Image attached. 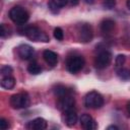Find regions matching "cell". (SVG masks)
Listing matches in <instances>:
<instances>
[{
	"label": "cell",
	"mask_w": 130,
	"mask_h": 130,
	"mask_svg": "<svg viewBox=\"0 0 130 130\" xmlns=\"http://www.w3.org/2000/svg\"><path fill=\"white\" fill-rule=\"evenodd\" d=\"M9 17L15 24L22 25L28 20L29 15H28V12L23 7L14 6L9 11Z\"/></svg>",
	"instance_id": "obj_1"
},
{
	"label": "cell",
	"mask_w": 130,
	"mask_h": 130,
	"mask_svg": "<svg viewBox=\"0 0 130 130\" xmlns=\"http://www.w3.org/2000/svg\"><path fill=\"white\" fill-rule=\"evenodd\" d=\"M22 31H23V35L26 38H28L30 41H34V42H45V43L50 41V39L47 36V34L44 32L43 30H41L37 26H26Z\"/></svg>",
	"instance_id": "obj_2"
},
{
	"label": "cell",
	"mask_w": 130,
	"mask_h": 130,
	"mask_svg": "<svg viewBox=\"0 0 130 130\" xmlns=\"http://www.w3.org/2000/svg\"><path fill=\"white\" fill-rule=\"evenodd\" d=\"M84 106L89 109H100L104 106V98L98 91H90L84 98Z\"/></svg>",
	"instance_id": "obj_3"
},
{
	"label": "cell",
	"mask_w": 130,
	"mask_h": 130,
	"mask_svg": "<svg viewBox=\"0 0 130 130\" xmlns=\"http://www.w3.org/2000/svg\"><path fill=\"white\" fill-rule=\"evenodd\" d=\"M9 103L13 109L18 110V109L27 108L29 106L30 100L26 92H19V93H15V94L11 95Z\"/></svg>",
	"instance_id": "obj_4"
},
{
	"label": "cell",
	"mask_w": 130,
	"mask_h": 130,
	"mask_svg": "<svg viewBox=\"0 0 130 130\" xmlns=\"http://www.w3.org/2000/svg\"><path fill=\"white\" fill-rule=\"evenodd\" d=\"M84 65V59L82 56H72L67 59L66 67L70 73H76L82 69Z\"/></svg>",
	"instance_id": "obj_5"
},
{
	"label": "cell",
	"mask_w": 130,
	"mask_h": 130,
	"mask_svg": "<svg viewBox=\"0 0 130 130\" xmlns=\"http://www.w3.org/2000/svg\"><path fill=\"white\" fill-rule=\"evenodd\" d=\"M77 34H78V40L81 43H89L93 38L92 27L88 23H81L78 26Z\"/></svg>",
	"instance_id": "obj_6"
},
{
	"label": "cell",
	"mask_w": 130,
	"mask_h": 130,
	"mask_svg": "<svg viewBox=\"0 0 130 130\" xmlns=\"http://www.w3.org/2000/svg\"><path fill=\"white\" fill-rule=\"evenodd\" d=\"M111 60H112V54L109 51L107 50L101 51L94 59V66L98 69H105L110 65Z\"/></svg>",
	"instance_id": "obj_7"
},
{
	"label": "cell",
	"mask_w": 130,
	"mask_h": 130,
	"mask_svg": "<svg viewBox=\"0 0 130 130\" xmlns=\"http://www.w3.org/2000/svg\"><path fill=\"white\" fill-rule=\"evenodd\" d=\"M74 105H75V100L71 95V93L67 94V95H64L62 98H59V100L57 102V108L62 112L73 109Z\"/></svg>",
	"instance_id": "obj_8"
},
{
	"label": "cell",
	"mask_w": 130,
	"mask_h": 130,
	"mask_svg": "<svg viewBox=\"0 0 130 130\" xmlns=\"http://www.w3.org/2000/svg\"><path fill=\"white\" fill-rule=\"evenodd\" d=\"M80 124L81 127L85 130H94L98 128V124L94 119L88 114H82L80 117Z\"/></svg>",
	"instance_id": "obj_9"
},
{
	"label": "cell",
	"mask_w": 130,
	"mask_h": 130,
	"mask_svg": "<svg viewBox=\"0 0 130 130\" xmlns=\"http://www.w3.org/2000/svg\"><path fill=\"white\" fill-rule=\"evenodd\" d=\"M48 127V123L44 118H36L26 124V128L30 130H44Z\"/></svg>",
	"instance_id": "obj_10"
},
{
	"label": "cell",
	"mask_w": 130,
	"mask_h": 130,
	"mask_svg": "<svg viewBox=\"0 0 130 130\" xmlns=\"http://www.w3.org/2000/svg\"><path fill=\"white\" fill-rule=\"evenodd\" d=\"M17 53H18V56L22 59V60H28L32 57V54H34V48L29 45H20L18 48H17Z\"/></svg>",
	"instance_id": "obj_11"
},
{
	"label": "cell",
	"mask_w": 130,
	"mask_h": 130,
	"mask_svg": "<svg viewBox=\"0 0 130 130\" xmlns=\"http://www.w3.org/2000/svg\"><path fill=\"white\" fill-rule=\"evenodd\" d=\"M64 121H65V124L68 127H72L76 124V122H77V113L74 110V108L64 112Z\"/></svg>",
	"instance_id": "obj_12"
},
{
	"label": "cell",
	"mask_w": 130,
	"mask_h": 130,
	"mask_svg": "<svg viewBox=\"0 0 130 130\" xmlns=\"http://www.w3.org/2000/svg\"><path fill=\"white\" fill-rule=\"evenodd\" d=\"M43 58L50 66H55L58 63V55L51 50H45L43 53Z\"/></svg>",
	"instance_id": "obj_13"
},
{
	"label": "cell",
	"mask_w": 130,
	"mask_h": 130,
	"mask_svg": "<svg viewBox=\"0 0 130 130\" xmlns=\"http://www.w3.org/2000/svg\"><path fill=\"white\" fill-rule=\"evenodd\" d=\"M68 0H50L49 2V8L53 13H57L62 7H64L67 4Z\"/></svg>",
	"instance_id": "obj_14"
},
{
	"label": "cell",
	"mask_w": 130,
	"mask_h": 130,
	"mask_svg": "<svg viewBox=\"0 0 130 130\" xmlns=\"http://www.w3.org/2000/svg\"><path fill=\"white\" fill-rule=\"evenodd\" d=\"M115 21L112 19H104L101 22V30L104 34H110L115 28Z\"/></svg>",
	"instance_id": "obj_15"
},
{
	"label": "cell",
	"mask_w": 130,
	"mask_h": 130,
	"mask_svg": "<svg viewBox=\"0 0 130 130\" xmlns=\"http://www.w3.org/2000/svg\"><path fill=\"white\" fill-rule=\"evenodd\" d=\"M15 85V79L9 75V76H3L1 79V86L5 89H12Z\"/></svg>",
	"instance_id": "obj_16"
},
{
	"label": "cell",
	"mask_w": 130,
	"mask_h": 130,
	"mask_svg": "<svg viewBox=\"0 0 130 130\" xmlns=\"http://www.w3.org/2000/svg\"><path fill=\"white\" fill-rule=\"evenodd\" d=\"M54 92H55V94L58 96V99L71 93V91H70L66 86H63V85H57V87L54 89Z\"/></svg>",
	"instance_id": "obj_17"
},
{
	"label": "cell",
	"mask_w": 130,
	"mask_h": 130,
	"mask_svg": "<svg viewBox=\"0 0 130 130\" xmlns=\"http://www.w3.org/2000/svg\"><path fill=\"white\" fill-rule=\"evenodd\" d=\"M117 75L122 80H128L130 79V69L121 67L120 69L117 70Z\"/></svg>",
	"instance_id": "obj_18"
},
{
	"label": "cell",
	"mask_w": 130,
	"mask_h": 130,
	"mask_svg": "<svg viewBox=\"0 0 130 130\" xmlns=\"http://www.w3.org/2000/svg\"><path fill=\"white\" fill-rule=\"evenodd\" d=\"M27 71H28L30 74L37 75V74L41 73L42 69H41V67H40V65H39L38 63H36V62H32V63H30V64L27 66Z\"/></svg>",
	"instance_id": "obj_19"
},
{
	"label": "cell",
	"mask_w": 130,
	"mask_h": 130,
	"mask_svg": "<svg viewBox=\"0 0 130 130\" xmlns=\"http://www.w3.org/2000/svg\"><path fill=\"white\" fill-rule=\"evenodd\" d=\"M54 38L57 40V41H62L64 39V32L62 30V28L60 27H56L54 29Z\"/></svg>",
	"instance_id": "obj_20"
},
{
	"label": "cell",
	"mask_w": 130,
	"mask_h": 130,
	"mask_svg": "<svg viewBox=\"0 0 130 130\" xmlns=\"http://www.w3.org/2000/svg\"><path fill=\"white\" fill-rule=\"evenodd\" d=\"M125 61H126V57H125L124 55H121V54H120V55H118V56L116 57L115 64H116L117 67H122V66L124 65Z\"/></svg>",
	"instance_id": "obj_21"
},
{
	"label": "cell",
	"mask_w": 130,
	"mask_h": 130,
	"mask_svg": "<svg viewBox=\"0 0 130 130\" xmlns=\"http://www.w3.org/2000/svg\"><path fill=\"white\" fill-rule=\"evenodd\" d=\"M1 74L3 76H9V75H11L12 74V68L10 66H8V65L3 66L1 68Z\"/></svg>",
	"instance_id": "obj_22"
},
{
	"label": "cell",
	"mask_w": 130,
	"mask_h": 130,
	"mask_svg": "<svg viewBox=\"0 0 130 130\" xmlns=\"http://www.w3.org/2000/svg\"><path fill=\"white\" fill-rule=\"evenodd\" d=\"M8 127H9L8 121L5 120L4 118H1V119H0V128H1L2 130H6Z\"/></svg>",
	"instance_id": "obj_23"
},
{
	"label": "cell",
	"mask_w": 130,
	"mask_h": 130,
	"mask_svg": "<svg viewBox=\"0 0 130 130\" xmlns=\"http://www.w3.org/2000/svg\"><path fill=\"white\" fill-rule=\"evenodd\" d=\"M115 0H105L104 2V5L107 7V8H112L115 6Z\"/></svg>",
	"instance_id": "obj_24"
},
{
	"label": "cell",
	"mask_w": 130,
	"mask_h": 130,
	"mask_svg": "<svg viewBox=\"0 0 130 130\" xmlns=\"http://www.w3.org/2000/svg\"><path fill=\"white\" fill-rule=\"evenodd\" d=\"M5 34H6L5 25H4V24H1V31H0V36H1V38H5Z\"/></svg>",
	"instance_id": "obj_25"
},
{
	"label": "cell",
	"mask_w": 130,
	"mask_h": 130,
	"mask_svg": "<svg viewBox=\"0 0 130 130\" xmlns=\"http://www.w3.org/2000/svg\"><path fill=\"white\" fill-rule=\"evenodd\" d=\"M68 2H69L71 5H73V6H76V5L79 3V0H68Z\"/></svg>",
	"instance_id": "obj_26"
},
{
	"label": "cell",
	"mask_w": 130,
	"mask_h": 130,
	"mask_svg": "<svg viewBox=\"0 0 130 130\" xmlns=\"http://www.w3.org/2000/svg\"><path fill=\"white\" fill-rule=\"evenodd\" d=\"M107 129H108V130H112V129H114V130H118L119 128H118L116 125H111V126H109Z\"/></svg>",
	"instance_id": "obj_27"
},
{
	"label": "cell",
	"mask_w": 130,
	"mask_h": 130,
	"mask_svg": "<svg viewBox=\"0 0 130 130\" xmlns=\"http://www.w3.org/2000/svg\"><path fill=\"white\" fill-rule=\"evenodd\" d=\"M84 2L86 4H93L95 2V0H84Z\"/></svg>",
	"instance_id": "obj_28"
},
{
	"label": "cell",
	"mask_w": 130,
	"mask_h": 130,
	"mask_svg": "<svg viewBox=\"0 0 130 130\" xmlns=\"http://www.w3.org/2000/svg\"><path fill=\"white\" fill-rule=\"evenodd\" d=\"M126 109H127V112H128V114L130 115V102H128V103H127V106H126Z\"/></svg>",
	"instance_id": "obj_29"
},
{
	"label": "cell",
	"mask_w": 130,
	"mask_h": 130,
	"mask_svg": "<svg viewBox=\"0 0 130 130\" xmlns=\"http://www.w3.org/2000/svg\"><path fill=\"white\" fill-rule=\"evenodd\" d=\"M126 5H127V8L130 10V0H127V3H126Z\"/></svg>",
	"instance_id": "obj_30"
}]
</instances>
